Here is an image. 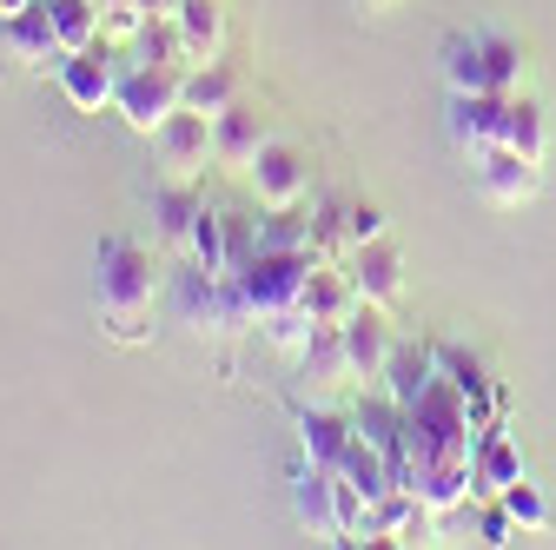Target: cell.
I'll list each match as a JSON object with an SVG mask.
<instances>
[{
    "instance_id": "cell-5",
    "label": "cell",
    "mask_w": 556,
    "mask_h": 550,
    "mask_svg": "<svg viewBox=\"0 0 556 550\" xmlns=\"http://www.w3.org/2000/svg\"><path fill=\"white\" fill-rule=\"evenodd\" d=\"M245 186H252V199H258V213H278V205H305V192H312V160H305V147H292V140H265L258 160H252V173H245Z\"/></svg>"
},
{
    "instance_id": "cell-6",
    "label": "cell",
    "mask_w": 556,
    "mask_h": 550,
    "mask_svg": "<svg viewBox=\"0 0 556 550\" xmlns=\"http://www.w3.org/2000/svg\"><path fill=\"white\" fill-rule=\"evenodd\" d=\"M470 179L491 205H523L543 186V160H530L517 147H470Z\"/></svg>"
},
{
    "instance_id": "cell-16",
    "label": "cell",
    "mask_w": 556,
    "mask_h": 550,
    "mask_svg": "<svg viewBox=\"0 0 556 550\" xmlns=\"http://www.w3.org/2000/svg\"><path fill=\"white\" fill-rule=\"evenodd\" d=\"M352 418H338V411H325V404H305L299 411V445H305V458L312 464H338L344 458V445H352Z\"/></svg>"
},
{
    "instance_id": "cell-2",
    "label": "cell",
    "mask_w": 556,
    "mask_h": 550,
    "mask_svg": "<svg viewBox=\"0 0 556 550\" xmlns=\"http://www.w3.org/2000/svg\"><path fill=\"white\" fill-rule=\"evenodd\" d=\"M312 252H299V246H258L232 279H239V292L252 299V312L258 318H271V312H292L299 305V292H305V279H312Z\"/></svg>"
},
{
    "instance_id": "cell-18",
    "label": "cell",
    "mask_w": 556,
    "mask_h": 550,
    "mask_svg": "<svg viewBox=\"0 0 556 550\" xmlns=\"http://www.w3.org/2000/svg\"><path fill=\"white\" fill-rule=\"evenodd\" d=\"M239 100V74L226 60H192L186 66V107H199V113H226Z\"/></svg>"
},
{
    "instance_id": "cell-23",
    "label": "cell",
    "mask_w": 556,
    "mask_h": 550,
    "mask_svg": "<svg viewBox=\"0 0 556 550\" xmlns=\"http://www.w3.org/2000/svg\"><path fill=\"white\" fill-rule=\"evenodd\" d=\"M186 252H192V265H199V272H213V279H219V272H232V259H226V213H213V205H205Z\"/></svg>"
},
{
    "instance_id": "cell-21",
    "label": "cell",
    "mask_w": 556,
    "mask_h": 550,
    "mask_svg": "<svg viewBox=\"0 0 556 550\" xmlns=\"http://www.w3.org/2000/svg\"><path fill=\"white\" fill-rule=\"evenodd\" d=\"M47 14H53V34L66 53H80L106 34V14H100V0H47Z\"/></svg>"
},
{
    "instance_id": "cell-3",
    "label": "cell",
    "mask_w": 556,
    "mask_h": 550,
    "mask_svg": "<svg viewBox=\"0 0 556 550\" xmlns=\"http://www.w3.org/2000/svg\"><path fill=\"white\" fill-rule=\"evenodd\" d=\"M113 107H119V120L132 133H147V140H153V133L186 107V66H147V60H139L132 74H119Z\"/></svg>"
},
{
    "instance_id": "cell-24",
    "label": "cell",
    "mask_w": 556,
    "mask_h": 550,
    "mask_svg": "<svg viewBox=\"0 0 556 550\" xmlns=\"http://www.w3.org/2000/svg\"><path fill=\"white\" fill-rule=\"evenodd\" d=\"M497 498H504V511L517 517V530H549V504L536 498V485H530V477H510V485H504Z\"/></svg>"
},
{
    "instance_id": "cell-4",
    "label": "cell",
    "mask_w": 556,
    "mask_h": 550,
    "mask_svg": "<svg viewBox=\"0 0 556 550\" xmlns=\"http://www.w3.org/2000/svg\"><path fill=\"white\" fill-rule=\"evenodd\" d=\"M153 153H160V173H173V179H205V166H219L213 113L179 107V113H173V120L153 133Z\"/></svg>"
},
{
    "instance_id": "cell-19",
    "label": "cell",
    "mask_w": 556,
    "mask_h": 550,
    "mask_svg": "<svg viewBox=\"0 0 556 550\" xmlns=\"http://www.w3.org/2000/svg\"><path fill=\"white\" fill-rule=\"evenodd\" d=\"M431 378H438V352H431V346H397L378 385H384V391H391L397 404H410V398H417V391H425Z\"/></svg>"
},
{
    "instance_id": "cell-27",
    "label": "cell",
    "mask_w": 556,
    "mask_h": 550,
    "mask_svg": "<svg viewBox=\"0 0 556 550\" xmlns=\"http://www.w3.org/2000/svg\"><path fill=\"white\" fill-rule=\"evenodd\" d=\"M252 252H258V220H245V213H226V259H232V272H239Z\"/></svg>"
},
{
    "instance_id": "cell-7",
    "label": "cell",
    "mask_w": 556,
    "mask_h": 550,
    "mask_svg": "<svg viewBox=\"0 0 556 550\" xmlns=\"http://www.w3.org/2000/svg\"><path fill=\"white\" fill-rule=\"evenodd\" d=\"M338 332H344V359H352V378H358V385H378V378H384V365H391V352H397L391 305L358 299V312L344 318Z\"/></svg>"
},
{
    "instance_id": "cell-30",
    "label": "cell",
    "mask_w": 556,
    "mask_h": 550,
    "mask_svg": "<svg viewBox=\"0 0 556 550\" xmlns=\"http://www.w3.org/2000/svg\"><path fill=\"white\" fill-rule=\"evenodd\" d=\"M21 8H34V0H0V21H8V14H21Z\"/></svg>"
},
{
    "instance_id": "cell-8",
    "label": "cell",
    "mask_w": 556,
    "mask_h": 550,
    "mask_svg": "<svg viewBox=\"0 0 556 550\" xmlns=\"http://www.w3.org/2000/svg\"><path fill=\"white\" fill-rule=\"evenodd\" d=\"M53 80H60V93L74 100L80 113H100V107H113V93H119V74H113V47H106V34H100L93 47H80V53H60Z\"/></svg>"
},
{
    "instance_id": "cell-26",
    "label": "cell",
    "mask_w": 556,
    "mask_h": 550,
    "mask_svg": "<svg viewBox=\"0 0 556 550\" xmlns=\"http://www.w3.org/2000/svg\"><path fill=\"white\" fill-rule=\"evenodd\" d=\"M258 332H265V346H278V352H305V338L318 332L299 305L292 312H271V318H258Z\"/></svg>"
},
{
    "instance_id": "cell-12",
    "label": "cell",
    "mask_w": 556,
    "mask_h": 550,
    "mask_svg": "<svg viewBox=\"0 0 556 550\" xmlns=\"http://www.w3.org/2000/svg\"><path fill=\"white\" fill-rule=\"evenodd\" d=\"M299 312L312 325H344L358 312V286H352V272H331V265H312V279L299 292Z\"/></svg>"
},
{
    "instance_id": "cell-28",
    "label": "cell",
    "mask_w": 556,
    "mask_h": 550,
    "mask_svg": "<svg viewBox=\"0 0 556 550\" xmlns=\"http://www.w3.org/2000/svg\"><path fill=\"white\" fill-rule=\"evenodd\" d=\"M477 530H483L477 543H510V537H517V517L504 511V498H497V504H483V511H477Z\"/></svg>"
},
{
    "instance_id": "cell-11",
    "label": "cell",
    "mask_w": 556,
    "mask_h": 550,
    "mask_svg": "<svg viewBox=\"0 0 556 550\" xmlns=\"http://www.w3.org/2000/svg\"><path fill=\"white\" fill-rule=\"evenodd\" d=\"M352 286H358V299H371V305H397V299H404V252H397L391 239L352 246Z\"/></svg>"
},
{
    "instance_id": "cell-25",
    "label": "cell",
    "mask_w": 556,
    "mask_h": 550,
    "mask_svg": "<svg viewBox=\"0 0 556 550\" xmlns=\"http://www.w3.org/2000/svg\"><path fill=\"white\" fill-rule=\"evenodd\" d=\"M510 477H523V471H517L510 445H504V438H491V445L477 451V491H483V498H497V491L510 485Z\"/></svg>"
},
{
    "instance_id": "cell-1",
    "label": "cell",
    "mask_w": 556,
    "mask_h": 550,
    "mask_svg": "<svg viewBox=\"0 0 556 550\" xmlns=\"http://www.w3.org/2000/svg\"><path fill=\"white\" fill-rule=\"evenodd\" d=\"M153 305H160V259L147 239L106 233L93 252V312L113 346H147L153 338Z\"/></svg>"
},
{
    "instance_id": "cell-10",
    "label": "cell",
    "mask_w": 556,
    "mask_h": 550,
    "mask_svg": "<svg viewBox=\"0 0 556 550\" xmlns=\"http://www.w3.org/2000/svg\"><path fill=\"white\" fill-rule=\"evenodd\" d=\"M213 140H219V166L245 179V173H252V160H258V147L271 140V133H265V113L239 93L226 113H213Z\"/></svg>"
},
{
    "instance_id": "cell-9",
    "label": "cell",
    "mask_w": 556,
    "mask_h": 550,
    "mask_svg": "<svg viewBox=\"0 0 556 550\" xmlns=\"http://www.w3.org/2000/svg\"><path fill=\"white\" fill-rule=\"evenodd\" d=\"M147 213H153V239H160L166 252H186V246H192V226H199V213H205V192H199V179L160 173V179L147 186Z\"/></svg>"
},
{
    "instance_id": "cell-15",
    "label": "cell",
    "mask_w": 556,
    "mask_h": 550,
    "mask_svg": "<svg viewBox=\"0 0 556 550\" xmlns=\"http://www.w3.org/2000/svg\"><path fill=\"white\" fill-rule=\"evenodd\" d=\"M299 372H305V385H312V391H331V385L352 378V359H344V332H338V325H318V332L305 338Z\"/></svg>"
},
{
    "instance_id": "cell-22",
    "label": "cell",
    "mask_w": 556,
    "mask_h": 550,
    "mask_svg": "<svg viewBox=\"0 0 556 550\" xmlns=\"http://www.w3.org/2000/svg\"><path fill=\"white\" fill-rule=\"evenodd\" d=\"M477 47H483V66H491V93H523V47L510 40V34H477Z\"/></svg>"
},
{
    "instance_id": "cell-29",
    "label": "cell",
    "mask_w": 556,
    "mask_h": 550,
    "mask_svg": "<svg viewBox=\"0 0 556 550\" xmlns=\"http://www.w3.org/2000/svg\"><path fill=\"white\" fill-rule=\"evenodd\" d=\"M344 233H352V246H371V239H384V213L378 205H352V213H344Z\"/></svg>"
},
{
    "instance_id": "cell-13",
    "label": "cell",
    "mask_w": 556,
    "mask_h": 550,
    "mask_svg": "<svg viewBox=\"0 0 556 550\" xmlns=\"http://www.w3.org/2000/svg\"><path fill=\"white\" fill-rule=\"evenodd\" d=\"M8 53L14 60H27V66H60V34H53V14H47V0H34V8H21V14H8Z\"/></svg>"
},
{
    "instance_id": "cell-17",
    "label": "cell",
    "mask_w": 556,
    "mask_h": 550,
    "mask_svg": "<svg viewBox=\"0 0 556 550\" xmlns=\"http://www.w3.org/2000/svg\"><path fill=\"white\" fill-rule=\"evenodd\" d=\"M497 147H517L530 160L549 153V126H543V107L523 100V93H504V126H497Z\"/></svg>"
},
{
    "instance_id": "cell-20",
    "label": "cell",
    "mask_w": 556,
    "mask_h": 550,
    "mask_svg": "<svg viewBox=\"0 0 556 550\" xmlns=\"http://www.w3.org/2000/svg\"><path fill=\"white\" fill-rule=\"evenodd\" d=\"M444 87L451 93H491V66H483L477 34H451L444 40Z\"/></svg>"
},
{
    "instance_id": "cell-14",
    "label": "cell",
    "mask_w": 556,
    "mask_h": 550,
    "mask_svg": "<svg viewBox=\"0 0 556 550\" xmlns=\"http://www.w3.org/2000/svg\"><path fill=\"white\" fill-rule=\"evenodd\" d=\"M173 27L186 40V60H219V40H226L219 0H173Z\"/></svg>"
}]
</instances>
